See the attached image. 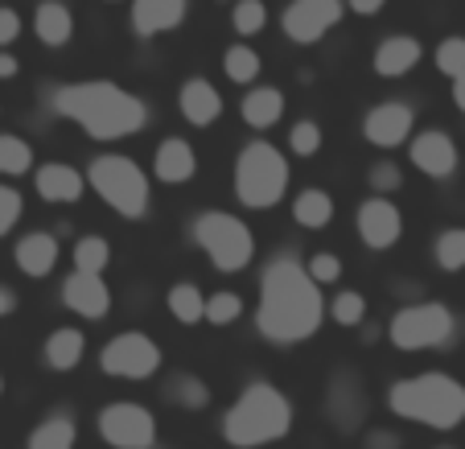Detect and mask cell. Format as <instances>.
I'll use <instances>...</instances> for the list:
<instances>
[{
  "label": "cell",
  "instance_id": "31",
  "mask_svg": "<svg viewBox=\"0 0 465 449\" xmlns=\"http://www.w3.org/2000/svg\"><path fill=\"white\" fill-rule=\"evenodd\" d=\"M34 169V149H29L21 136L0 133V174L5 177H21Z\"/></svg>",
  "mask_w": 465,
  "mask_h": 449
},
{
  "label": "cell",
  "instance_id": "5",
  "mask_svg": "<svg viewBox=\"0 0 465 449\" xmlns=\"http://www.w3.org/2000/svg\"><path fill=\"white\" fill-rule=\"evenodd\" d=\"M83 177H87V185L120 219H144L149 215V198H153L149 174L132 157H124V153H99Z\"/></svg>",
  "mask_w": 465,
  "mask_h": 449
},
{
  "label": "cell",
  "instance_id": "24",
  "mask_svg": "<svg viewBox=\"0 0 465 449\" xmlns=\"http://www.w3.org/2000/svg\"><path fill=\"white\" fill-rule=\"evenodd\" d=\"M87 354V334L74 326H58L50 338H45V363L54 371H74Z\"/></svg>",
  "mask_w": 465,
  "mask_h": 449
},
{
  "label": "cell",
  "instance_id": "41",
  "mask_svg": "<svg viewBox=\"0 0 465 449\" xmlns=\"http://www.w3.org/2000/svg\"><path fill=\"white\" fill-rule=\"evenodd\" d=\"M367 182H371V190H379V198H383V195H391V190L404 185V174H400L391 161H379V165L367 174Z\"/></svg>",
  "mask_w": 465,
  "mask_h": 449
},
{
  "label": "cell",
  "instance_id": "42",
  "mask_svg": "<svg viewBox=\"0 0 465 449\" xmlns=\"http://www.w3.org/2000/svg\"><path fill=\"white\" fill-rule=\"evenodd\" d=\"M21 37V17L13 9H0V50L5 45H13Z\"/></svg>",
  "mask_w": 465,
  "mask_h": 449
},
{
  "label": "cell",
  "instance_id": "8",
  "mask_svg": "<svg viewBox=\"0 0 465 449\" xmlns=\"http://www.w3.org/2000/svg\"><path fill=\"white\" fill-rule=\"evenodd\" d=\"M457 317L445 301H416V305H404L391 317L387 326V338H391L395 351H437L453 338Z\"/></svg>",
  "mask_w": 465,
  "mask_h": 449
},
{
  "label": "cell",
  "instance_id": "29",
  "mask_svg": "<svg viewBox=\"0 0 465 449\" xmlns=\"http://www.w3.org/2000/svg\"><path fill=\"white\" fill-rule=\"evenodd\" d=\"M165 305H169V314H173L182 326H193V322H203L206 297H203V289H198V284L182 281V284H173V289H169Z\"/></svg>",
  "mask_w": 465,
  "mask_h": 449
},
{
  "label": "cell",
  "instance_id": "37",
  "mask_svg": "<svg viewBox=\"0 0 465 449\" xmlns=\"http://www.w3.org/2000/svg\"><path fill=\"white\" fill-rule=\"evenodd\" d=\"M437 71L449 75V79H461L465 75V37H445L437 45Z\"/></svg>",
  "mask_w": 465,
  "mask_h": 449
},
{
  "label": "cell",
  "instance_id": "46",
  "mask_svg": "<svg viewBox=\"0 0 465 449\" xmlns=\"http://www.w3.org/2000/svg\"><path fill=\"white\" fill-rule=\"evenodd\" d=\"M13 309H17V293H13L9 284H0V317H9Z\"/></svg>",
  "mask_w": 465,
  "mask_h": 449
},
{
  "label": "cell",
  "instance_id": "47",
  "mask_svg": "<svg viewBox=\"0 0 465 449\" xmlns=\"http://www.w3.org/2000/svg\"><path fill=\"white\" fill-rule=\"evenodd\" d=\"M453 104L465 112V75H461V79H453Z\"/></svg>",
  "mask_w": 465,
  "mask_h": 449
},
{
  "label": "cell",
  "instance_id": "23",
  "mask_svg": "<svg viewBox=\"0 0 465 449\" xmlns=\"http://www.w3.org/2000/svg\"><path fill=\"white\" fill-rule=\"evenodd\" d=\"M243 124L247 128H272V124H281L284 115V91L281 87H252L243 95Z\"/></svg>",
  "mask_w": 465,
  "mask_h": 449
},
{
  "label": "cell",
  "instance_id": "14",
  "mask_svg": "<svg viewBox=\"0 0 465 449\" xmlns=\"http://www.w3.org/2000/svg\"><path fill=\"white\" fill-rule=\"evenodd\" d=\"M62 305L71 314L87 317V322H104L112 314V289L95 273H71L62 281Z\"/></svg>",
  "mask_w": 465,
  "mask_h": 449
},
{
  "label": "cell",
  "instance_id": "17",
  "mask_svg": "<svg viewBox=\"0 0 465 449\" xmlns=\"http://www.w3.org/2000/svg\"><path fill=\"white\" fill-rule=\"evenodd\" d=\"M193 169H198V153H193V145L182 141V136L161 141L157 153H153V174L165 185H185L193 177Z\"/></svg>",
  "mask_w": 465,
  "mask_h": 449
},
{
  "label": "cell",
  "instance_id": "30",
  "mask_svg": "<svg viewBox=\"0 0 465 449\" xmlns=\"http://www.w3.org/2000/svg\"><path fill=\"white\" fill-rule=\"evenodd\" d=\"M112 264V247H107L104 235H83L74 244V273H104Z\"/></svg>",
  "mask_w": 465,
  "mask_h": 449
},
{
  "label": "cell",
  "instance_id": "48",
  "mask_svg": "<svg viewBox=\"0 0 465 449\" xmlns=\"http://www.w3.org/2000/svg\"><path fill=\"white\" fill-rule=\"evenodd\" d=\"M0 392H5V379H0Z\"/></svg>",
  "mask_w": 465,
  "mask_h": 449
},
{
  "label": "cell",
  "instance_id": "44",
  "mask_svg": "<svg viewBox=\"0 0 465 449\" xmlns=\"http://www.w3.org/2000/svg\"><path fill=\"white\" fill-rule=\"evenodd\" d=\"M367 449H400V437L395 433H383V429H375L367 441H362Z\"/></svg>",
  "mask_w": 465,
  "mask_h": 449
},
{
  "label": "cell",
  "instance_id": "34",
  "mask_svg": "<svg viewBox=\"0 0 465 449\" xmlns=\"http://www.w3.org/2000/svg\"><path fill=\"white\" fill-rule=\"evenodd\" d=\"M437 264L445 273H461L465 268V227H449L437 235Z\"/></svg>",
  "mask_w": 465,
  "mask_h": 449
},
{
  "label": "cell",
  "instance_id": "9",
  "mask_svg": "<svg viewBox=\"0 0 465 449\" xmlns=\"http://www.w3.org/2000/svg\"><path fill=\"white\" fill-rule=\"evenodd\" d=\"M99 371L112 379H153L161 371V346L141 330H124L99 351Z\"/></svg>",
  "mask_w": 465,
  "mask_h": 449
},
{
  "label": "cell",
  "instance_id": "6",
  "mask_svg": "<svg viewBox=\"0 0 465 449\" xmlns=\"http://www.w3.org/2000/svg\"><path fill=\"white\" fill-rule=\"evenodd\" d=\"M289 190V161L276 145L268 141H252L243 145L235 161V198L252 211H268L276 206Z\"/></svg>",
  "mask_w": 465,
  "mask_h": 449
},
{
  "label": "cell",
  "instance_id": "38",
  "mask_svg": "<svg viewBox=\"0 0 465 449\" xmlns=\"http://www.w3.org/2000/svg\"><path fill=\"white\" fill-rule=\"evenodd\" d=\"M289 149L297 153V157H313L317 149H322V128H317L313 120H301L289 128Z\"/></svg>",
  "mask_w": 465,
  "mask_h": 449
},
{
  "label": "cell",
  "instance_id": "16",
  "mask_svg": "<svg viewBox=\"0 0 465 449\" xmlns=\"http://www.w3.org/2000/svg\"><path fill=\"white\" fill-rule=\"evenodd\" d=\"M34 182L45 203H79L83 190H87V177L74 165H66V161H45V165H37Z\"/></svg>",
  "mask_w": 465,
  "mask_h": 449
},
{
  "label": "cell",
  "instance_id": "4",
  "mask_svg": "<svg viewBox=\"0 0 465 449\" xmlns=\"http://www.w3.org/2000/svg\"><path fill=\"white\" fill-rule=\"evenodd\" d=\"M387 408L429 429H457L465 421V384H457L445 371H424V375L391 384Z\"/></svg>",
  "mask_w": 465,
  "mask_h": 449
},
{
  "label": "cell",
  "instance_id": "45",
  "mask_svg": "<svg viewBox=\"0 0 465 449\" xmlns=\"http://www.w3.org/2000/svg\"><path fill=\"white\" fill-rule=\"evenodd\" d=\"M17 71H21V62L13 58V54L0 50V79H17Z\"/></svg>",
  "mask_w": 465,
  "mask_h": 449
},
{
  "label": "cell",
  "instance_id": "26",
  "mask_svg": "<svg viewBox=\"0 0 465 449\" xmlns=\"http://www.w3.org/2000/svg\"><path fill=\"white\" fill-rule=\"evenodd\" d=\"M330 416H334L342 429H354L362 421V392H359V379L342 375L330 384Z\"/></svg>",
  "mask_w": 465,
  "mask_h": 449
},
{
  "label": "cell",
  "instance_id": "3",
  "mask_svg": "<svg viewBox=\"0 0 465 449\" xmlns=\"http://www.w3.org/2000/svg\"><path fill=\"white\" fill-rule=\"evenodd\" d=\"M292 429V404L276 384H247L223 416V441L231 449H260L284 441Z\"/></svg>",
  "mask_w": 465,
  "mask_h": 449
},
{
  "label": "cell",
  "instance_id": "10",
  "mask_svg": "<svg viewBox=\"0 0 465 449\" xmlns=\"http://www.w3.org/2000/svg\"><path fill=\"white\" fill-rule=\"evenodd\" d=\"M95 429L112 449H153L157 445V416L144 404H132V400L107 404L104 413H99Z\"/></svg>",
  "mask_w": 465,
  "mask_h": 449
},
{
  "label": "cell",
  "instance_id": "22",
  "mask_svg": "<svg viewBox=\"0 0 465 449\" xmlns=\"http://www.w3.org/2000/svg\"><path fill=\"white\" fill-rule=\"evenodd\" d=\"M34 34H37V42H45V45H66L74 37V17H71V9L62 5V0H42L37 5V13H34Z\"/></svg>",
  "mask_w": 465,
  "mask_h": 449
},
{
  "label": "cell",
  "instance_id": "36",
  "mask_svg": "<svg viewBox=\"0 0 465 449\" xmlns=\"http://www.w3.org/2000/svg\"><path fill=\"white\" fill-rule=\"evenodd\" d=\"M239 314H243V297L239 293H211L206 297V309H203V317L211 322V326H231V322H239Z\"/></svg>",
  "mask_w": 465,
  "mask_h": 449
},
{
  "label": "cell",
  "instance_id": "20",
  "mask_svg": "<svg viewBox=\"0 0 465 449\" xmlns=\"http://www.w3.org/2000/svg\"><path fill=\"white\" fill-rule=\"evenodd\" d=\"M13 260H17V268L25 276L42 281V276H50L54 268H58V239H54L50 231H29V235L17 239Z\"/></svg>",
  "mask_w": 465,
  "mask_h": 449
},
{
  "label": "cell",
  "instance_id": "2",
  "mask_svg": "<svg viewBox=\"0 0 465 449\" xmlns=\"http://www.w3.org/2000/svg\"><path fill=\"white\" fill-rule=\"evenodd\" d=\"M50 112L74 120L91 141H124L149 124V107L141 95L115 83H66L50 91Z\"/></svg>",
  "mask_w": 465,
  "mask_h": 449
},
{
  "label": "cell",
  "instance_id": "21",
  "mask_svg": "<svg viewBox=\"0 0 465 449\" xmlns=\"http://www.w3.org/2000/svg\"><path fill=\"white\" fill-rule=\"evenodd\" d=\"M177 107H182V115L193 124V128H211V124L223 115V95L214 83L190 79L182 87V95H177Z\"/></svg>",
  "mask_w": 465,
  "mask_h": 449
},
{
  "label": "cell",
  "instance_id": "28",
  "mask_svg": "<svg viewBox=\"0 0 465 449\" xmlns=\"http://www.w3.org/2000/svg\"><path fill=\"white\" fill-rule=\"evenodd\" d=\"M165 400L177 408H185V413H198V408L211 404V388H206L198 375H190V371H177V375H169V384H165Z\"/></svg>",
  "mask_w": 465,
  "mask_h": 449
},
{
  "label": "cell",
  "instance_id": "35",
  "mask_svg": "<svg viewBox=\"0 0 465 449\" xmlns=\"http://www.w3.org/2000/svg\"><path fill=\"white\" fill-rule=\"evenodd\" d=\"M231 25H235V34L255 37L263 25H268V9H263V0H235V5H231Z\"/></svg>",
  "mask_w": 465,
  "mask_h": 449
},
{
  "label": "cell",
  "instance_id": "12",
  "mask_svg": "<svg viewBox=\"0 0 465 449\" xmlns=\"http://www.w3.org/2000/svg\"><path fill=\"white\" fill-rule=\"evenodd\" d=\"M416 128V112L400 99H387V104H375L362 120V136H367L375 149H400L404 141H412Z\"/></svg>",
  "mask_w": 465,
  "mask_h": 449
},
{
  "label": "cell",
  "instance_id": "33",
  "mask_svg": "<svg viewBox=\"0 0 465 449\" xmlns=\"http://www.w3.org/2000/svg\"><path fill=\"white\" fill-rule=\"evenodd\" d=\"M223 71H227L231 83H255V75H260V54H255L252 45H231V50L223 54Z\"/></svg>",
  "mask_w": 465,
  "mask_h": 449
},
{
  "label": "cell",
  "instance_id": "1",
  "mask_svg": "<svg viewBox=\"0 0 465 449\" xmlns=\"http://www.w3.org/2000/svg\"><path fill=\"white\" fill-rule=\"evenodd\" d=\"M325 297L309 281L305 264L297 255H276L268 260L260 276V305H255V330L276 346H297L322 330Z\"/></svg>",
  "mask_w": 465,
  "mask_h": 449
},
{
  "label": "cell",
  "instance_id": "19",
  "mask_svg": "<svg viewBox=\"0 0 465 449\" xmlns=\"http://www.w3.org/2000/svg\"><path fill=\"white\" fill-rule=\"evenodd\" d=\"M420 58H424V50L412 34H391V37H383L375 50V75H383V79H404L408 71H416Z\"/></svg>",
  "mask_w": 465,
  "mask_h": 449
},
{
  "label": "cell",
  "instance_id": "13",
  "mask_svg": "<svg viewBox=\"0 0 465 449\" xmlns=\"http://www.w3.org/2000/svg\"><path fill=\"white\" fill-rule=\"evenodd\" d=\"M354 227H359V239L371 247V252H387L395 239L404 235V215L400 206H391L387 198H367L354 215Z\"/></svg>",
  "mask_w": 465,
  "mask_h": 449
},
{
  "label": "cell",
  "instance_id": "27",
  "mask_svg": "<svg viewBox=\"0 0 465 449\" xmlns=\"http://www.w3.org/2000/svg\"><path fill=\"white\" fill-rule=\"evenodd\" d=\"M292 219L309 231L330 227V219H334V198L325 195V190H317V185L313 190H301V195L292 198Z\"/></svg>",
  "mask_w": 465,
  "mask_h": 449
},
{
  "label": "cell",
  "instance_id": "39",
  "mask_svg": "<svg viewBox=\"0 0 465 449\" xmlns=\"http://www.w3.org/2000/svg\"><path fill=\"white\" fill-rule=\"evenodd\" d=\"M305 273H309V281L322 289V284H334L338 276H342V260H338L334 252H317V255H309Z\"/></svg>",
  "mask_w": 465,
  "mask_h": 449
},
{
  "label": "cell",
  "instance_id": "15",
  "mask_svg": "<svg viewBox=\"0 0 465 449\" xmlns=\"http://www.w3.org/2000/svg\"><path fill=\"white\" fill-rule=\"evenodd\" d=\"M408 153H412V165L420 169V174L437 177V182L453 177V169H457V145H453V136L440 133V128L420 133L412 145H408Z\"/></svg>",
  "mask_w": 465,
  "mask_h": 449
},
{
  "label": "cell",
  "instance_id": "11",
  "mask_svg": "<svg viewBox=\"0 0 465 449\" xmlns=\"http://www.w3.org/2000/svg\"><path fill=\"white\" fill-rule=\"evenodd\" d=\"M342 13H346L342 0H289V9L281 17L284 37L297 45H313L342 21Z\"/></svg>",
  "mask_w": 465,
  "mask_h": 449
},
{
  "label": "cell",
  "instance_id": "25",
  "mask_svg": "<svg viewBox=\"0 0 465 449\" xmlns=\"http://www.w3.org/2000/svg\"><path fill=\"white\" fill-rule=\"evenodd\" d=\"M74 441H79V424L66 413H50L29 433V449H74Z\"/></svg>",
  "mask_w": 465,
  "mask_h": 449
},
{
  "label": "cell",
  "instance_id": "18",
  "mask_svg": "<svg viewBox=\"0 0 465 449\" xmlns=\"http://www.w3.org/2000/svg\"><path fill=\"white\" fill-rule=\"evenodd\" d=\"M185 0H132V29L141 37L169 34L185 21Z\"/></svg>",
  "mask_w": 465,
  "mask_h": 449
},
{
  "label": "cell",
  "instance_id": "40",
  "mask_svg": "<svg viewBox=\"0 0 465 449\" xmlns=\"http://www.w3.org/2000/svg\"><path fill=\"white\" fill-rule=\"evenodd\" d=\"M21 211H25V206H21V195H17V190H13V185H5V182H0V239H5L13 227H17Z\"/></svg>",
  "mask_w": 465,
  "mask_h": 449
},
{
  "label": "cell",
  "instance_id": "7",
  "mask_svg": "<svg viewBox=\"0 0 465 449\" xmlns=\"http://www.w3.org/2000/svg\"><path fill=\"white\" fill-rule=\"evenodd\" d=\"M190 231H193V244L211 255V264L219 268V273H243V268L252 264V255H255L252 227H247L243 219H235V215L206 211L193 219Z\"/></svg>",
  "mask_w": 465,
  "mask_h": 449
},
{
  "label": "cell",
  "instance_id": "32",
  "mask_svg": "<svg viewBox=\"0 0 465 449\" xmlns=\"http://www.w3.org/2000/svg\"><path fill=\"white\" fill-rule=\"evenodd\" d=\"M325 314L334 317L338 326H362V322H367V301H362V293L342 289V293H334L330 305H325Z\"/></svg>",
  "mask_w": 465,
  "mask_h": 449
},
{
  "label": "cell",
  "instance_id": "43",
  "mask_svg": "<svg viewBox=\"0 0 465 449\" xmlns=\"http://www.w3.org/2000/svg\"><path fill=\"white\" fill-rule=\"evenodd\" d=\"M351 13H359V17H375V13H383L387 0H342Z\"/></svg>",
  "mask_w": 465,
  "mask_h": 449
}]
</instances>
